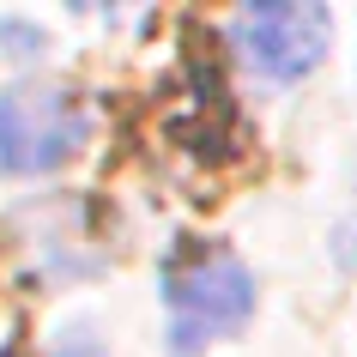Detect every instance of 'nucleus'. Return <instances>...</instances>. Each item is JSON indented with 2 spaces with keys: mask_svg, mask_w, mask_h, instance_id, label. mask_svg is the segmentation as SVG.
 <instances>
[{
  "mask_svg": "<svg viewBox=\"0 0 357 357\" xmlns=\"http://www.w3.org/2000/svg\"><path fill=\"white\" fill-rule=\"evenodd\" d=\"M164 303H169V351L194 357L206 339L255 315V279L230 248L182 243L164 261Z\"/></svg>",
  "mask_w": 357,
  "mask_h": 357,
  "instance_id": "1",
  "label": "nucleus"
},
{
  "mask_svg": "<svg viewBox=\"0 0 357 357\" xmlns=\"http://www.w3.org/2000/svg\"><path fill=\"white\" fill-rule=\"evenodd\" d=\"M85 103L61 85H19L0 97V169L13 176H43L67 164L85 146Z\"/></svg>",
  "mask_w": 357,
  "mask_h": 357,
  "instance_id": "2",
  "label": "nucleus"
},
{
  "mask_svg": "<svg viewBox=\"0 0 357 357\" xmlns=\"http://www.w3.org/2000/svg\"><path fill=\"white\" fill-rule=\"evenodd\" d=\"M327 37H333V19H327V6H315V0H261V6H243L230 19L236 55L266 79L315 73L321 55H327Z\"/></svg>",
  "mask_w": 357,
  "mask_h": 357,
  "instance_id": "3",
  "label": "nucleus"
},
{
  "mask_svg": "<svg viewBox=\"0 0 357 357\" xmlns=\"http://www.w3.org/2000/svg\"><path fill=\"white\" fill-rule=\"evenodd\" d=\"M61 357H97V351H85V345H73V351H61Z\"/></svg>",
  "mask_w": 357,
  "mask_h": 357,
  "instance_id": "4",
  "label": "nucleus"
}]
</instances>
